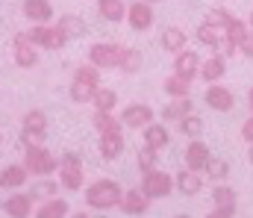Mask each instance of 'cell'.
<instances>
[{
	"label": "cell",
	"mask_w": 253,
	"mask_h": 218,
	"mask_svg": "<svg viewBox=\"0 0 253 218\" xmlns=\"http://www.w3.org/2000/svg\"><path fill=\"white\" fill-rule=\"evenodd\" d=\"M121 195H124V189H121L115 180L100 177V180H94V183L85 189V204H88L91 210H112V207L121 204Z\"/></svg>",
	"instance_id": "1"
},
{
	"label": "cell",
	"mask_w": 253,
	"mask_h": 218,
	"mask_svg": "<svg viewBox=\"0 0 253 218\" xmlns=\"http://www.w3.org/2000/svg\"><path fill=\"white\" fill-rule=\"evenodd\" d=\"M100 88V68H94L91 62L88 65H80L74 71V83H71V100L77 103H88L91 94Z\"/></svg>",
	"instance_id": "2"
},
{
	"label": "cell",
	"mask_w": 253,
	"mask_h": 218,
	"mask_svg": "<svg viewBox=\"0 0 253 218\" xmlns=\"http://www.w3.org/2000/svg\"><path fill=\"white\" fill-rule=\"evenodd\" d=\"M59 165V159L47 150L44 145H36V147H27V159H24V168L27 174H39V177H47L53 174Z\"/></svg>",
	"instance_id": "3"
},
{
	"label": "cell",
	"mask_w": 253,
	"mask_h": 218,
	"mask_svg": "<svg viewBox=\"0 0 253 218\" xmlns=\"http://www.w3.org/2000/svg\"><path fill=\"white\" fill-rule=\"evenodd\" d=\"M141 192H144L150 201H156V198H168V195L174 192V177L165 174L162 168H153V171L141 174Z\"/></svg>",
	"instance_id": "4"
},
{
	"label": "cell",
	"mask_w": 253,
	"mask_h": 218,
	"mask_svg": "<svg viewBox=\"0 0 253 218\" xmlns=\"http://www.w3.org/2000/svg\"><path fill=\"white\" fill-rule=\"evenodd\" d=\"M59 183L68 192L83 189V165H80V156L74 150H65L59 159Z\"/></svg>",
	"instance_id": "5"
},
{
	"label": "cell",
	"mask_w": 253,
	"mask_h": 218,
	"mask_svg": "<svg viewBox=\"0 0 253 218\" xmlns=\"http://www.w3.org/2000/svg\"><path fill=\"white\" fill-rule=\"evenodd\" d=\"M121 53H124V47L121 44H112V42H97V44H91V50H88V62L94 65V68H118V62H121Z\"/></svg>",
	"instance_id": "6"
},
{
	"label": "cell",
	"mask_w": 253,
	"mask_h": 218,
	"mask_svg": "<svg viewBox=\"0 0 253 218\" xmlns=\"http://www.w3.org/2000/svg\"><path fill=\"white\" fill-rule=\"evenodd\" d=\"M27 39L36 44V47H44V50H59L65 42V33L59 27H50V24H39V27H33L30 33H27Z\"/></svg>",
	"instance_id": "7"
},
{
	"label": "cell",
	"mask_w": 253,
	"mask_h": 218,
	"mask_svg": "<svg viewBox=\"0 0 253 218\" xmlns=\"http://www.w3.org/2000/svg\"><path fill=\"white\" fill-rule=\"evenodd\" d=\"M44 133H47V118H44V112H39V109L27 112V115H24V133H21L24 145L27 147L42 145V142H44Z\"/></svg>",
	"instance_id": "8"
},
{
	"label": "cell",
	"mask_w": 253,
	"mask_h": 218,
	"mask_svg": "<svg viewBox=\"0 0 253 218\" xmlns=\"http://www.w3.org/2000/svg\"><path fill=\"white\" fill-rule=\"evenodd\" d=\"M203 103L209 109H215V112H230L236 106V94L227 86H221V83H209L206 91H203Z\"/></svg>",
	"instance_id": "9"
},
{
	"label": "cell",
	"mask_w": 253,
	"mask_h": 218,
	"mask_svg": "<svg viewBox=\"0 0 253 218\" xmlns=\"http://www.w3.org/2000/svg\"><path fill=\"white\" fill-rule=\"evenodd\" d=\"M150 121H156V112L147 103H129V106H124V112H121V124L129 127V130H144Z\"/></svg>",
	"instance_id": "10"
},
{
	"label": "cell",
	"mask_w": 253,
	"mask_h": 218,
	"mask_svg": "<svg viewBox=\"0 0 253 218\" xmlns=\"http://www.w3.org/2000/svg\"><path fill=\"white\" fill-rule=\"evenodd\" d=\"M126 21L135 33H144L153 27V6L147 0H135L132 6H126Z\"/></svg>",
	"instance_id": "11"
},
{
	"label": "cell",
	"mask_w": 253,
	"mask_h": 218,
	"mask_svg": "<svg viewBox=\"0 0 253 218\" xmlns=\"http://www.w3.org/2000/svg\"><path fill=\"white\" fill-rule=\"evenodd\" d=\"M174 189L183 195V198H194L203 192V177L200 171H191V168H183L177 177H174Z\"/></svg>",
	"instance_id": "12"
},
{
	"label": "cell",
	"mask_w": 253,
	"mask_h": 218,
	"mask_svg": "<svg viewBox=\"0 0 253 218\" xmlns=\"http://www.w3.org/2000/svg\"><path fill=\"white\" fill-rule=\"evenodd\" d=\"M118 210H121L124 216H144V213L150 210V198H147L141 189L124 192V195H121V204H118Z\"/></svg>",
	"instance_id": "13"
},
{
	"label": "cell",
	"mask_w": 253,
	"mask_h": 218,
	"mask_svg": "<svg viewBox=\"0 0 253 218\" xmlns=\"http://www.w3.org/2000/svg\"><path fill=\"white\" fill-rule=\"evenodd\" d=\"M224 74H227V59H224V56H218V53H212V56H206V59L200 62V71H197V77L209 86V83L224 80Z\"/></svg>",
	"instance_id": "14"
},
{
	"label": "cell",
	"mask_w": 253,
	"mask_h": 218,
	"mask_svg": "<svg viewBox=\"0 0 253 218\" xmlns=\"http://www.w3.org/2000/svg\"><path fill=\"white\" fill-rule=\"evenodd\" d=\"M209 159H212V153H209V145H206V142L191 139L189 145H186V168H191V171H203Z\"/></svg>",
	"instance_id": "15"
},
{
	"label": "cell",
	"mask_w": 253,
	"mask_h": 218,
	"mask_svg": "<svg viewBox=\"0 0 253 218\" xmlns=\"http://www.w3.org/2000/svg\"><path fill=\"white\" fill-rule=\"evenodd\" d=\"M197 71H200V56L194 50H180L174 56V74H180V77H186V80L194 83Z\"/></svg>",
	"instance_id": "16"
},
{
	"label": "cell",
	"mask_w": 253,
	"mask_h": 218,
	"mask_svg": "<svg viewBox=\"0 0 253 218\" xmlns=\"http://www.w3.org/2000/svg\"><path fill=\"white\" fill-rule=\"evenodd\" d=\"M239 195L230 189V186H215L212 189V210H221V213H230V216H236V207H239V201H236Z\"/></svg>",
	"instance_id": "17"
},
{
	"label": "cell",
	"mask_w": 253,
	"mask_h": 218,
	"mask_svg": "<svg viewBox=\"0 0 253 218\" xmlns=\"http://www.w3.org/2000/svg\"><path fill=\"white\" fill-rule=\"evenodd\" d=\"M189 112H194V103H191V97H171V103H165L162 106V121H183Z\"/></svg>",
	"instance_id": "18"
},
{
	"label": "cell",
	"mask_w": 253,
	"mask_h": 218,
	"mask_svg": "<svg viewBox=\"0 0 253 218\" xmlns=\"http://www.w3.org/2000/svg\"><path fill=\"white\" fill-rule=\"evenodd\" d=\"M15 62H18L21 68H33V65L39 62V56H36V44L27 39V33L15 39Z\"/></svg>",
	"instance_id": "19"
},
{
	"label": "cell",
	"mask_w": 253,
	"mask_h": 218,
	"mask_svg": "<svg viewBox=\"0 0 253 218\" xmlns=\"http://www.w3.org/2000/svg\"><path fill=\"white\" fill-rule=\"evenodd\" d=\"M24 15L36 24H47L53 18V6L47 0H24Z\"/></svg>",
	"instance_id": "20"
},
{
	"label": "cell",
	"mask_w": 253,
	"mask_h": 218,
	"mask_svg": "<svg viewBox=\"0 0 253 218\" xmlns=\"http://www.w3.org/2000/svg\"><path fill=\"white\" fill-rule=\"evenodd\" d=\"M121 153H124V136H121V133H106V136H100V156H103L106 162L121 159Z\"/></svg>",
	"instance_id": "21"
},
{
	"label": "cell",
	"mask_w": 253,
	"mask_h": 218,
	"mask_svg": "<svg viewBox=\"0 0 253 218\" xmlns=\"http://www.w3.org/2000/svg\"><path fill=\"white\" fill-rule=\"evenodd\" d=\"M159 42H162V47H165L168 53H180V50H186V30H180V27H165L162 36H159Z\"/></svg>",
	"instance_id": "22"
},
{
	"label": "cell",
	"mask_w": 253,
	"mask_h": 218,
	"mask_svg": "<svg viewBox=\"0 0 253 218\" xmlns=\"http://www.w3.org/2000/svg\"><path fill=\"white\" fill-rule=\"evenodd\" d=\"M162 91H165L168 97H189L191 94V80L180 77V74H171V77L162 80Z\"/></svg>",
	"instance_id": "23"
},
{
	"label": "cell",
	"mask_w": 253,
	"mask_h": 218,
	"mask_svg": "<svg viewBox=\"0 0 253 218\" xmlns=\"http://www.w3.org/2000/svg\"><path fill=\"white\" fill-rule=\"evenodd\" d=\"M144 145H150L153 150H162V147L171 142V136H168V127H162V124H156V121H150L144 130Z\"/></svg>",
	"instance_id": "24"
},
{
	"label": "cell",
	"mask_w": 253,
	"mask_h": 218,
	"mask_svg": "<svg viewBox=\"0 0 253 218\" xmlns=\"http://www.w3.org/2000/svg\"><path fill=\"white\" fill-rule=\"evenodd\" d=\"M91 127L100 133V136H106V133H121V118L115 115V112H94V118H91Z\"/></svg>",
	"instance_id": "25"
},
{
	"label": "cell",
	"mask_w": 253,
	"mask_h": 218,
	"mask_svg": "<svg viewBox=\"0 0 253 218\" xmlns=\"http://www.w3.org/2000/svg\"><path fill=\"white\" fill-rule=\"evenodd\" d=\"M6 216L12 218H30V213H33V198L30 195H15V198H9L6 201Z\"/></svg>",
	"instance_id": "26"
},
{
	"label": "cell",
	"mask_w": 253,
	"mask_h": 218,
	"mask_svg": "<svg viewBox=\"0 0 253 218\" xmlns=\"http://www.w3.org/2000/svg\"><path fill=\"white\" fill-rule=\"evenodd\" d=\"M97 9H100V15H103L106 21H112V24H121L126 18L124 0H97Z\"/></svg>",
	"instance_id": "27"
},
{
	"label": "cell",
	"mask_w": 253,
	"mask_h": 218,
	"mask_svg": "<svg viewBox=\"0 0 253 218\" xmlns=\"http://www.w3.org/2000/svg\"><path fill=\"white\" fill-rule=\"evenodd\" d=\"M221 39H224V30H221V27H212V24H206V21H203V24L197 27V42H200L203 47L215 50Z\"/></svg>",
	"instance_id": "28"
},
{
	"label": "cell",
	"mask_w": 253,
	"mask_h": 218,
	"mask_svg": "<svg viewBox=\"0 0 253 218\" xmlns=\"http://www.w3.org/2000/svg\"><path fill=\"white\" fill-rule=\"evenodd\" d=\"M91 103H94V112H115L118 106V94L112 88H97L91 94Z\"/></svg>",
	"instance_id": "29"
},
{
	"label": "cell",
	"mask_w": 253,
	"mask_h": 218,
	"mask_svg": "<svg viewBox=\"0 0 253 218\" xmlns=\"http://www.w3.org/2000/svg\"><path fill=\"white\" fill-rule=\"evenodd\" d=\"M24 180H27V168L24 165H9V168L0 171V186L3 189H18V186H24Z\"/></svg>",
	"instance_id": "30"
},
{
	"label": "cell",
	"mask_w": 253,
	"mask_h": 218,
	"mask_svg": "<svg viewBox=\"0 0 253 218\" xmlns=\"http://www.w3.org/2000/svg\"><path fill=\"white\" fill-rule=\"evenodd\" d=\"M65 216H68V201H62V198H47L36 213V218H65Z\"/></svg>",
	"instance_id": "31"
},
{
	"label": "cell",
	"mask_w": 253,
	"mask_h": 218,
	"mask_svg": "<svg viewBox=\"0 0 253 218\" xmlns=\"http://www.w3.org/2000/svg\"><path fill=\"white\" fill-rule=\"evenodd\" d=\"M135 165H138V171H141V174H147V171L159 168V150H153L150 145H144L141 150H138V156H135Z\"/></svg>",
	"instance_id": "32"
},
{
	"label": "cell",
	"mask_w": 253,
	"mask_h": 218,
	"mask_svg": "<svg viewBox=\"0 0 253 218\" xmlns=\"http://www.w3.org/2000/svg\"><path fill=\"white\" fill-rule=\"evenodd\" d=\"M180 124V133L183 136H189V139H200V133H203V118L197 115V112H189L183 121H177Z\"/></svg>",
	"instance_id": "33"
},
{
	"label": "cell",
	"mask_w": 253,
	"mask_h": 218,
	"mask_svg": "<svg viewBox=\"0 0 253 218\" xmlns=\"http://www.w3.org/2000/svg\"><path fill=\"white\" fill-rule=\"evenodd\" d=\"M56 27L65 33V39H77V36L85 33V24H83V18H77V15H65Z\"/></svg>",
	"instance_id": "34"
},
{
	"label": "cell",
	"mask_w": 253,
	"mask_h": 218,
	"mask_svg": "<svg viewBox=\"0 0 253 218\" xmlns=\"http://www.w3.org/2000/svg\"><path fill=\"white\" fill-rule=\"evenodd\" d=\"M248 30H251V27H248L242 18H236V15H233V21L224 27V39H227V42H233V44H236V50H239V42H242V36H245Z\"/></svg>",
	"instance_id": "35"
},
{
	"label": "cell",
	"mask_w": 253,
	"mask_h": 218,
	"mask_svg": "<svg viewBox=\"0 0 253 218\" xmlns=\"http://www.w3.org/2000/svg\"><path fill=\"white\" fill-rule=\"evenodd\" d=\"M118 68H121L124 74H135L138 68H141V50H135V47H124Z\"/></svg>",
	"instance_id": "36"
},
{
	"label": "cell",
	"mask_w": 253,
	"mask_h": 218,
	"mask_svg": "<svg viewBox=\"0 0 253 218\" xmlns=\"http://www.w3.org/2000/svg\"><path fill=\"white\" fill-rule=\"evenodd\" d=\"M203 171L209 174V180H215V183H224V180H227V174H230V165H227L224 159L212 156V159L206 162V168H203Z\"/></svg>",
	"instance_id": "37"
},
{
	"label": "cell",
	"mask_w": 253,
	"mask_h": 218,
	"mask_svg": "<svg viewBox=\"0 0 253 218\" xmlns=\"http://www.w3.org/2000/svg\"><path fill=\"white\" fill-rule=\"evenodd\" d=\"M230 21H233V15H230L224 6H215V9H209V15H206V24H212V27H221V30H224Z\"/></svg>",
	"instance_id": "38"
},
{
	"label": "cell",
	"mask_w": 253,
	"mask_h": 218,
	"mask_svg": "<svg viewBox=\"0 0 253 218\" xmlns=\"http://www.w3.org/2000/svg\"><path fill=\"white\" fill-rule=\"evenodd\" d=\"M30 198H56V183L44 177L42 183H36V186H33V192H30Z\"/></svg>",
	"instance_id": "39"
},
{
	"label": "cell",
	"mask_w": 253,
	"mask_h": 218,
	"mask_svg": "<svg viewBox=\"0 0 253 218\" xmlns=\"http://www.w3.org/2000/svg\"><path fill=\"white\" fill-rule=\"evenodd\" d=\"M239 53H242L245 59H253V30H248V33L242 36V42H239Z\"/></svg>",
	"instance_id": "40"
},
{
	"label": "cell",
	"mask_w": 253,
	"mask_h": 218,
	"mask_svg": "<svg viewBox=\"0 0 253 218\" xmlns=\"http://www.w3.org/2000/svg\"><path fill=\"white\" fill-rule=\"evenodd\" d=\"M242 139H245L248 145H253V112H251V118L242 124Z\"/></svg>",
	"instance_id": "41"
},
{
	"label": "cell",
	"mask_w": 253,
	"mask_h": 218,
	"mask_svg": "<svg viewBox=\"0 0 253 218\" xmlns=\"http://www.w3.org/2000/svg\"><path fill=\"white\" fill-rule=\"evenodd\" d=\"M206 218H233V216H230V213H221V210H212Z\"/></svg>",
	"instance_id": "42"
},
{
	"label": "cell",
	"mask_w": 253,
	"mask_h": 218,
	"mask_svg": "<svg viewBox=\"0 0 253 218\" xmlns=\"http://www.w3.org/2000/svg\"><path fill=\"white\" fill-rule=\"evenodd\" d=\"M248 106H251V112H253V88L248 91Z\"/></svg>",
	"instance_id": "43"
},
{
	"label": "cell",
	"mask_w": 253,
	"mask_h": 218,
	"mask_svg": "<svg viewBox=\"0 0 253 218\" xmlns=\"http://www.w3.org/2000/svg\"><path fill=\"white\" fill-rule=\"evenodd\" d=\"M248 162L253 165V145H251V150H248Z\"/></svg>",
	"instance_id": "44"
},
{
	"label": "cell",
	"mask_w": 253,
	"mask_h": 218,
	"mask_svg": "<svg viewBox=\"0 0 253 218\" xmlns=\"http://www.w3.org/2000/svg\"><path fill=\"white\" fill-rule=\"evenodd\" d=\"M74 218H91V216H85V213H77V216H74Z\"/></svg>",
	"instance_id": "45"
},
{
	"label": "cell",
	"mask_w": 253,
	"mask_h": 218,
	"mask_svg": "<svg viewBox=\"0 0 253 218\" xmlns=\"http://www.w3.org/2000/svg\"><path fill=\"white\" fill-rule=\"evenodd\" d=\"M251 30H253V12H251Z\"/></svg>",
	"instance_id": "46"
},
{
	"label": "cell",
	"mask_w": 253,
	"mask_h": 218,
	"mask_svg": "<svg viewBox=\"0 0 253 218\" xmlns=\"http://www.w3.org/2000/svg\"><path fill=\"white\" fill-rule=\"evenodd\" d=\"M177 218H191V216H177Z\"/></svg>",
	"instance_id": "47"
},
{
	"label": "cell",
	"mask_w": 253,
	"mask_h": 218,
	"mask_svg": "<svg viewBox=\"0 0 253 218\" xmlns=\"http://www.w3.org/2000/svg\"><path fill=\"white\" fill-rule=\"evenodd\" d=\"M147 3H159V0H147Z\"/></svg>",
	"instance_id": "48"
}]
</instances>
